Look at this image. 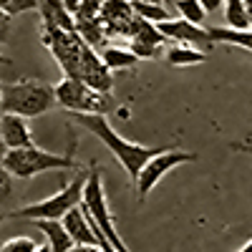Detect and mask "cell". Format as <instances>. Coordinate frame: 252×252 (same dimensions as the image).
I'll return each instance as SVG.
<instances>
[{"mask_svg":"<svg viewBox=\"0 0 252 252\" xmlns=\"http://www.w3.org/2000/svg\"><path fill=\"white\" fill-rule=\"evenodd\" d=\"M0 116H3V111H0Z\"/></svg>","mask_w":252,"mask_h":252,"instance_id":"obj_40","label":"cell"},{"mask_svg":"<svg viewBox=\"0 0 252 252\" xmlns=\"http://www.w3.org/2000/svg\"><path fill=\"white\" fill-rule=\"evenodd\" d=\"M81 3H83V0H63V5H66L73 15H76V10H78V5H81Z\"/></svg>","mask_w":252,"mask_h":252,"instance_id":"obj_29","label":"cell"},{"mask_svg":"<svg viewBox=\"0 0 252 252\" xmlns=\"http://www.w3.org/2000/svg\"><path fill=\"white\" fill-rule=\"evenodd\" d=\"M76 31H78V35L86 40L89 46H94V48H101L103 40H106L101 18H76Z\"/></svg>","mask_w":252,"mask_h":252,"instance_id":"obj_18","label":"cell"},{"mask_svg":"<svg viewBox=\"0 0 252 252\" xmlns=\"http://www.w3.org/2000/svg\"><path fill=\"white\" fill-rule=\"evenodd\" d=\"M101 58H103V63L111 68V71H119V68H134L136 63L141 61L129 46L126 48H119V46H106L101 51Z\"/></svg>","mask_w":252,"mask_h":252,"instance_id":"obj_17","label":"cell"},{"mask_svg":"<svg viewBox=\"0 0 252 252\" xmlns=\"http://www.w3.org/2000/svg\"><path fill=\"white\" fill-rule=\"evenodd\" d=\"M134 3V10L139 18L144 20H152V23H161V20H169L172 15L164 10L161 3H149V0H131Z\"/></svg>","mask_w":252,"mask_h":252,"instance_id":"obj_21","label":"cell"},{"mask_svg":"<svg viewBox=\"0 0 252 252\" xmlns=\"http://www.w3.org/2000/svg\"><path fill=\"white\" fill-rule=\"evenodd\" d=\"M164 58L169 66H197V63L207 61V53L202 48L192 46V43H177L172 48H166Z\"/></svg>","mask_w":252,"mask_h":252,"instance_id":"obj_16","label":"cell"},{"mask_svg":"<svg viewBox=\"0 0 252 252\" xmlns=\"http://www.w3.org/2000/svg\"><path fill=\"white\" fill-rule=\"evenodd\" d=\"M189 161H197V154L194 152H179V149H161L159 154H154L149 161L141 166L139 172V179H136V199L144 202L149 197V192L157 187V182L172 172L174 166H182V164H189Z\"/></svg>","mask_w":252,"mask_h":252,"instance_id":"obj_8","label":"cell"},{"mask_svg":"<svg viewBox=\"0 0 252 252\" xmlns=\"http://www.w3.org/2000/svg\"><path fill=\"white\" fill-rule=\"evenodd\" d=\"M212 43H229V46H242L245 51H252V28H217L209 26L207 28Z\"/></svg>","mask_w":252,"mask_h":252,"instance_id":"obj_15","label":"cell"},{"mask_svg":"<svg viewBox=\"0 0 252 252\" xmlns=\"http://www.w3.org/2000/svg\"><path fill=\"white\" fill-rule=\"evenodd\" d=\"M81 81H86L91 89L101 94H111L114 89L111 68L103 63L101 53H96V48L89 43H83V51H81Z\"/></svg>","mask_w":252,"mask_h":252,"instance_id":"obj_9","label":"cell"},{"mask_svg":"<svg viewBox=\"0 0 252 252\" xmlns=\"http://www.w3.org/2000/svg\"><path fill=\"white\" fill-rule=\"evenodd\" d=\"M10 13H5V10H0V43H5L8 40V35H10Z\"/></svg>","mask_w":252,"mask_h":252,"instance_id":"obj_27","label":"cell"},{"mask_svg":"<svg viewBox=\"0 0 252 252\" xmlns=\"http://www.w3.org/2000/svg\"><path fill=\"white\" fill-rule=\"evenodd\" d=\"M157 26H159V31L166 38L177 40V43H192L197 48H209L212 46V38H209L207 28L189 23V20H184V18H169V20H161V23H157Z\"/></svg>","mask_w":252,"mask_h":252,"instance_id":"obj_10","label":"cell"},{"mask_svg":"<svg viewBox=\"0 0 252 252\" xmlns=\"http://www.w3.org/2000/svg\"><path fill=\"white\" fill-rule=\"evenodd\" d=\"M101 250H103V252H116V250L111 247V242H103V245H101Z\"/></svg>","mask_w":252,"mask_h":252,"instance_id":"obj_34","label":"cell"},{"mask_svg":"<svg viewBox=\"0 0 252 252\" xmlns=\"http://www.w3.org/2000/svg\"><path fill=\"white\" fill-rule=\"evenodd\" d=\"M89 182V172H83V166L78 169V174L61 189V192L51 194L48 199L33 202L28 207H20L15 212H8L3 217H13V220H63L73 207H78L83 202V189Z\"/></svg>","mask_w":252,"mask_h":252,"instance_id":"obj_4","label":"cell"},{"mask_svg":"<svg viewBox=\"0 0 252 252\" xmlns=\"http://www.w3.org/2000/svg\"><path fill=\"white\" fill-rule=\"evenodd\" d=\"M83 212L89 215V220L101 229V235L111 242V247L116 252H131L129 245L121 240V232H116V224H114V217L109 212V202H106V192H103V182H101V169L94 164L91 172H89V182H86V189H83Z\"/></svg>","mask_w":252,"mask_h":252,"instance_id":"obj_5","label":"cell"},{"mask_svg":"<svg viewBox=\"0 0 252 252\" xmlns=\"http://www.w3.org/2000/svg\"><path fill=\"white\" fill-rule=\"evenodd\" d=\"M68 114H71V119L81 126V129L91 131L96 139H101L103 144L109 146V152L116 157V161L124 166L126 177H129L134 184L139 179L141 166L149 161L154 154L161 152L159 146H141V144H134L129 139H124L119 131H114V126L109 124L106 114H81V111H68Z\"/></svg>","mask_w":252,"mask_h":252,"instance_id":"obj_1","label":"cell"},{"mask_svg":"<svg viewBox=\"0 0 252 252\" xmlns=\"http://www.w3.org/2000/svg\"><path fill=\"white\" fill-rule=\"evenodd\" d=\"M174 8H177L179 18L189 20V23H194V26H202L204 18H207V10L199 0H174Z\"/></svg>","mask_w":252,"mask_h":252,"instance_id":"obj_20","label":"cell"},{"mask_svg":"<svg viewBox=\"0 0 252 252\" xmlns=\"http://www.w3.org/2000/svg\"><path fill=\"white\" fill-rule=\"evenodd\" d=\"M8 63H10V58H5L3 53H0V66H8Z\"/></svg>","mask_w":252,"mask_h":252,"instance_id":"obj_35","label":"cell"},{"mask_svg":"<svg viewBox=\"0 0 252 252\" xmlns=\"http://www.w3.org/2000/svg\"><path fill=\"white\" fill-rule=\"evenodd\" d=\"M3 166L15 179H31L35 174L53 172V169H81V164L73 157V146L66 154H53L40 146H23V149H8Z\"/></svg>","mask_w":252,"mask_h":252,"instance_id":"obj_3","label":"cell"},{"mask_svg":"<svg viewBox=\"0 0 252 252\" xmlns=\"http://www.w3.org/2000/svg\"><path fill=\"white\" fill-rule=\"evenodd\" d=\"M0 136L8 144V149H23V146H33V134L26 116L18 114H3L0 116Z\"/></svg>","mask_w":252,"mask_h":252,"instance_id":"obj_12","label":"cell"},{"mask_svg":"<svg viewBox=\"0 0 252 252\" xmlns=\"http://www.w3.org/2000/svg\"><path fill=\"white\" fill-rule=\"evenodd\" d=\"M68 252H83V245H73V247H71Z\"/></svg>","mask_w":252,"mask_h":252,"instance_id":"obj_36","label":"cell"},{"mask_svg":"<svg viewBox=\"0 0 252 252\" xmlns=\"http://www.w3.org/2000/svg\"><path fill=\"white\" fill-rule=\"evenodd\" d=\"M40 31H43L40 43L51 51L61 71L71 78H81V51L86 40L78 35V31H63V28H40Z\"/></svg>","mask_w":252,"mask_h":252,"instance_id":"obj_7","label":"cell"},{"mask_svg":"<svg viewBox=\"0 0 252 252\" xmlns=\"http://www.w3.org/2000/svg\"><path fill=\"white\" fill-rule=\"evenodd\" d=\"M0 10H5V13H10V15L28 13V10H38V0H0Z\"/></svg>","mask_w":252,"mask_h":252,"instance_id":"obj_24","label":"cell"},{"mask_svg":"<svg viewBox=\"0 0 252 252\" xmlns=\"http://www.w3.org/2000/svg\"><path fill=\"white\" fill-rule=\"evenodd\" d=\"M101 5L98 0H83L76 10V18H101Z\"/></svg>","mask_w":252,"mask_h":252,"instance_id":"obj_25","label":"cell"},{"mask_svg":"<svg viewBox=\"0 0 252 252\" xmlns=\"http://www.w3.org/2000/svg\"><path fill=\"white\" fill-rule=\"evenodd\" d=\"M129 48L139 56V58H157L161 53V46H149V43H139V40H131Z\"/></svg>","mask_w":252,"mask_h":252,"instance_id":"obj_26","label":"cell"},{"mask_svg":"<svg viewBox=\"0 0 252 252\" xmlns=\"http://www.w3.org/2000/svg\"><path fill=\"white\" fill-rule=\"evenodd\" d=\"M5 157H8V144L3 141V136H0V164L5 161Z\"/></svg>","mask_w":252,"mask_h":252,"instance_id":"obj_30","label":"cell"},{"mask_svg":"<svg viewBox=\"0 0 252 252\" xmlns=\"http://www.w3.org/2000/svg\"><path fill=\"white\" fill-rule=\"evenodd\" d=\"M35 252H53V250H51V245L46 242V245H38V250H35Z\"/></svg>","mask_w":252,"mask_h":252,"instance_id":"obj_32","label":"cell"},{"mask_svg":"<svg viewBox=\"0 0 252 252\" xmlns=\"http://www.w3.org/2000/svg\"><path fill=\"white\" fill-rule=\"evenodd\" d=\"M0 222H3V215H0Z\"/></svg>","mask_w":252,"mask_h":252,"instance_id":"obj_38","label":"cell"},{"mask_svg":"<svg viewBox=\"0 0 252 252\" xmlns=\"http://www.w3.org/2000/svg\"><path fill=\"white\" fill-rule=\"evenodd\" d=\"M199 3L204 5V10H207V13H215V10H220V8H222L224 0H199Z\"/></svg>","mask_w":252,"mask_h":252,"instance_id":"obj_28","label":"cell"},{"mask_svg":"<svg viewBox=\"0 0 252 252\" xmlns=\"http://www.w3.org/2000/svg\"><path fill=\"white\" fill-rule=\"evenodd\" d=\"M31 222L48 237V245H51L53 252H68V250L76 245L73 237L68 235V229L63 227L61 220H31Z\"/></svg>","mask_w":252,"mask_h":252,"instance_id":"obj_14","label":"cell"},{"mask_svg":"<svg viewBox=\"0 0 252 252\" xmlns=\"http://www.w3.org/2000/svg\"><path fill=\"white\" fill-rule=\"evenodd\" d=\"M224 18L229 28H252L245 10V0H224Z\"/></svg>","mask_w":252,"mask_h":252,"instance_id":"obj_19","label":"cell"},{"mask_svg":"<svg viewBox=\"0 0 252 252\" xmlns=\"http://www.w3.org/2000/svg\"><path fill=\"white\" fill-rule=\"evenodd\" d=\"M0 101H3V83H0Z\"/></svg>","mask_w":252,"mask_h":252,"instance_id":"obj_37","label":"cell"},{"mask_svg":"<svg viewBox=\"0 0 252 252\" xmlns=\"http://www.w3.org/2000/svg\"><path fill=\"white\" fill-rule=\"evenodd\" d=\"M237 252H252V240H250V242H247V245H242V247H240V250H237Z\"/></svg>","mask_w":252,"mask_h":252,"instance_id":"obj_33","label":"cell"},{"mask_svg":"<svg viewBox=\"0 0 252 252\" xmlns=\"http://www.w3.org/2000/svg\"><path fill=\"white\" fill-rule=\"evenodd\" d=\"M35 250H38V242L33 237H26V235L10 237L0 245V252H35Z\"/></svg>","mask_w":252,"mask_h":252,"instance_id":"obj_22","label":"cell"},{"mask_svg":"<svg viewBox=\"0 0 252 252\" xmlns=\"http://www.w3.org/2000/svg\"><path fill=\"white\" fill-rule=\"evenodd\" d=\"M56 101L63 109L81 114H106L111 109V94H101L91 89L86 81L71 76L56 83Z\"/></svg>","mask_w":252,"mask_h":252,"instance_id":"obj_6","label":"cell"},{"mask_svg":"<svg viewBox=\"0 0 252 252\" xmlns=\"http://www.w3.org/2000/svg\"><path fill=\"white\" fill-rule=\"evenodd\" d=\"M38 13L43 28L76 31V15L63 5V0H38Z\"/></svg>","mask_w":252,"mask_h":252,"instance_id":"obj_13","label":"cell"},{"mask_svg":"<svg viewBox=\"0 0 252 252\" xmlns=\"http://www.w3.org/2000/svg\"><path fill=\"white\" fill-rule=\"evenodd\" d=\"M61 222L68 229V235L73 237L76 245H103V242H109L101 235V229L89 220V215L83 212V207H73Z\"/></svg>","mask_w":252,"mask_h":252,"instance_id":"obj_11","label":"cell"},{"mask_svg":"<svg viewBox=\"0 0 252 252\" xmlns=\"http://www.w3.org/2000/svg\"><path fill=\"white\" fill-rule=\"evenodd\" d=\"M56 86L40 81V78H20L15 83L3 86V101L0 111L3 114H18V116H40L48 114L56 106Z\"/></svg>","mask_w":252,"mask_h":252,"instance_id":"obj_2","label":"cell"},{"mask_svg":"<svg viewBox=\"0 0 252 252\" xmlns=\"http://www.w3.org/2000/svg\"><path fill=\"white\" fill-rule=\"evenodd\" d=\"M245 10H247V18H250V26H252V0H245Z\"/></svg>","mask_w":252,"mask_h":252,"instance_id":"obj_31","label":"cell"},{"mask_svg":"<svg viewBox=\"0 0 252 252\" xmlns=\"http://www.w3.org/2000/svg\"><path fill=\"white\" fill-rule=\"evenodd\" d=\"M13 174L5 169L3 164H0V212L8 207V202L13 199Z\"/></svg>","mask_w":252,"mask_h":252,"instance_id":"obj_23","label":"cell"},{"mask_svg":"<svg viewBox=\"0 0 252 252\" xmlns=\"http://www.w3.org/2000/svg\"><path fill=\"white\" fill-rule=\"evenodd\" d=\"M98 3H103V0H98Z\"/></svg>","mask_w":252,"mask_h":252,"instance_id":"obj_39","label":"cell"}]
</instances>
